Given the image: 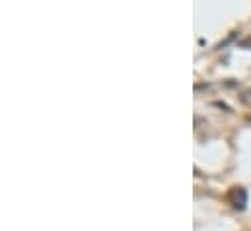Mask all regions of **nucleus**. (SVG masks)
Returning <instances> with one entry per match:
<instances>
[{"mask_svg":"<svg viewBox=\"0 0 251 231\" xmlns=\"http://www.w3.org/2000/svg\"><path fill=\"white\" fill-rule=\"evenodd\" d=\"M228 202H230L236 210H244L246 204H248V192H246V188L234 186V188L228 192Z\"/></svg>","mask_w":251,"mask_h":231,"instance_id":"f257e3e1","label":"nucleus"},{"mask_svg":"<svg viewBox=\"0 0 251 231\" xmlns=\"http://www.w3.org/2000/svg\"><path fill=\"white\" fill-rule=\"evenodd\" d=\"M240 99H242V103H246V105H251V88H250V90H246V92H242Z\"/></svg>","mask_w":251,"mask_h":231,"instance_id":"f03ea898","label":"nucleus"}]
</instances>
